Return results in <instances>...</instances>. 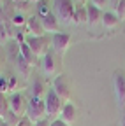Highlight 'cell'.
I'll use <instances>...</instances> for the list:
<instances>
[{"instance_id": "cell-1", "label": "cell", "mask_w": 125, "mask_h": 126, "mask_svg": "<svg viewBox=\"0 0 125 126\" xmlns=\"http://www.w3.org/2000/svg\"><path fill=\"white\" fill-rule=\"evenodd\" d=\"M32 124L42 121L48 117V110H46V103L42 98H30L28 100V109H26V116H25Z\"/></svg>"}, {"instance_id": "cell-2", "label": "cell", "mask_w": 125, "mask_h": 126, "mask_svg": "<svg viewBox=\"0 0 125 126\" xmlns=\"http://www.w3.org/2000/svg\"><path fill=\"white\" fill-rule=\"evenodd\" d=\"M42 70L48 77H56L62 74V56H58L53 49H50L42 58Z\"/></svg>"}, {"instance_id": "cell-3", "label": "cell", "mask_w": 125, "mask_h": 126, "mask_svg": "<svg viewBox=\"0 0 125 126\" xmlns=\"http://www.w3.org/2000/svg\"><path fill=\"white\" fill-rule=\"evenodd\" d=\"M74 2L72 0H53V14L60 23H71L74 16Z\"/></svg>"}, {"instance_id": "cell-4", "label": "cell", "mask_w": 125, "mask_h": 126, "mask_svg": "<svg viewBox=\"0 0 125 126\" xmlns=\"http://www.w3.org/2000/svg\"><path fill=\"white\" fill-rule=\"evenodd\" d=\"M44 103H46L48 116L53 117V119H58L60 117L62 109H64V105H65V102L62 100L53 89H48V93H46V96H44Z\"/></svg>"}, {"instance_id": "cell-5", "label": "cell", "mask_w": 125, "mask_h": 126, "mask_svg": "<svg viewBox=\"0 0 125 126\" xmlns=\"http://www.w3.org/2000/svg\"><path fill=\"white\" fill-rule=\"evenodd\" d=\"M51 89H53L65 103L71 102V94H72V91H71V81H69V77H67L65 74H60V75H56V77L53 79Z\"/></svg>"}, {"instance_id": "cell-6", "label": "cell", "mask_w": 125, "mask_h": 126, "mask_svg": "<svg viewBox=\"0 0 125 126\" xmlns=\"http://www.w3.org/2000/svg\"><path fill=\"white\" fill-rule=\"evenodd\" d=\"M28 44V47L32 49V53L35 54V58H44V54L51 49V39L48 37H26L25 40Z\"/></svg>"}, {"instance_id": "cell-7", "label": "cell", "mask_w": 125, "mask_h": 126, "mask_svg": "<svg viewBox=\"0 0 125 126\" xmlns=\"http://www.w3.org/2000/svg\"><path fill=\"white\" fill-rule=\"evenodd\" d=\"M72 44V35L71 33H65V32H60V33H55L51 37V49L58 54V56H64L69 47Z\"/></svg>"}, {"instance_id": "cell-8", "label": "cell", "mask_w": 125, "mask_h": 126, "mask_svg": "<svg viewBox=\"0 0 125 126\" xmlns=\"http://www.w3.org/2000/svg\"><path fill=\"white\" fill-rule=\"evenodd\" d=\"M9 109L12 114H16L18 117L26 116V109H28V100L23 93H14L9 98Z\"/></svg>"}, {"instance_id": "cell-9", "label": "cell", "mask_w": 125, "mask_h": 126, "mask_svg": "<svg viewBox=\"0 0 125 126\" xmlns=\"http://www.w3.org/2000/svg\"><path fill=\"white\" fill-rule=\"evenodd\" d=\"M26 32L28 35L26 37H44L46 32L42 28V23H41V18L35 14V16H30V18H26Z\"/></svg>"}, {"instance_id": "cell-10", "label": "cell", "mask_w": 125, "mask_h": 126, "mask_svg": "<svg viewBox=\"0 0 125 126\" xmlns=\"http://www.w3.org/2000/svg\"><path fill=\"white\" fill-rule=\"evenodd\" d=\"M113 89H115V96L120 105H125V75L120 72H115L113 75Z\"/></svg>"}, {"instance_id": "cell-11", "label": "cell", "mask_w": 125, "mask_h": 126, "mask_svg": "<svg viewBox=\"0 0 125 126\" xmlns=\"http://www.w3.org/2000/svg\"><path fill=\"white\" fill-rule=\"evenodd\" d=\"M39 18H41V16H39ZM41 23H42V28H44V32H46V33H60V21H58V18H56V16L53 14V12H50V14H46V16H42V18H41Z\"/></svg>"}, {"instance_id": "cell-12", "label": "cell", "mask_w": 125, "mask_h": 126, "mask_svg": "<svg viewBox=\"0 0 125 126\" xmlns=\"http://www.w3.org/2000/svg\"><path fill=\"white\" fill-rule=\"evenodd\" d=\"M58 119H60L62 123L72 126V124L76 123V119H77V107H76L72 102H67V103L64 105V109H62V114H60Z\"/></svg>"}, {"instance_id": "cell-13", "label": "cell", "mask_w": 125, "mask_h": 126, "mask_svg": "<svg viewBox=\"0 0 125 126\" xmlns=\"http://www.w3.org/2000/svg\"><path fill=\"white\" fill-rule=\"evenodd\" d=\"M72 23L74 25H88V11H86V5H77L74 9Z\"/></svg>"}, {"instance_id": "cell-14", "label": "cell", "mask_w": 125, "mask_h": 126, "mask_svg": "<svg viewBox=\"0 0 125 126\" xmlns=\"http://www.w3.org/2000/svg\"><path fill=\"white\" fill-rule=\"evenodd\" d=\"M102 25L107 30H115L120 25V19H118V16L115 14V11H106L102 14Z\"/></svg>"}, {"instance_id": "cell-15", "label": "cell", "mask_w": 125, "mask_h": 126, "mask_svg": "<svg viewBox=\"0 0 125 126\" xmlns=\"http://www.w3.org/2000/svg\"><path fill=\"white\" fill-rule=\"evenodd\" d=\"M20 56L28 63L30 67H35V63H37V58H35V54L32 53V49L28 47V44L26 42H23V44H20Z\"/></svg>"}, {"instance_id": "cell-16", "label": "cell", "mask_w": 125, "mask_h": 126, "mask_svg": "<svg viewBox=\"0 0 125 126\" xmlns=\"http://www.w3.org/2000/svg\"><path fill=\"white\" fill-rule=\"evenodd\" d=\"M86 11H88V25L90 26H95V25H99V23H102V11L100 9H97V7H93L92 4L90 5H86Z\"/></svg>"}, {"instance_id": "cell-17", "label": "cell", "mask_w": 125, "mask_h": 126, "mask_svg": "<svg viewBox=\"0 0 125 126\" xmlns=\"http://www.w3.org/2000/svg\"><path fill=\"white\" fill-rule=\"evenodd\" d=\"M46 93H48V88H46L44 81H41V79H35L34 84H32V98H42V100H44Z\"/></svg>"}, {"instance_id": "cell-18", "label": "cell", "mask_w": 125, "mask_h": 126, "mask_svg": "<svg viewBox=\"0 0 125 126\" xmlns=\"http://www.w3.org/2000/svg\"><path fill=\"white\" fill-rule=\"evenodd\" d=\"M9 98L5 96L4 93H0V119H2L7 112H9Z\"/></svg>"}, {"instance_id": "cell-19", "label": "cell", "mask_w": 125, "mask_h": 126, "mask_svg": "<svg viewBox=\"0 0 125 126\" xmlns=\"http://www.w3.org/2000/svg\"><path fill=\"white\" fill-rule=\"evenodd\" d=\"M11 23L16 26V28H23V26H26V18H25L21 12H16V14L11 18Z\"/></svg>"}, {"instance_id": "cell-20", "label": "cell", "mask_w": 125, "mask_h": 126, "mask_svg": "<svg viewBox=\"0 0 125 126\" xmlns=\"http://www.w3.org/2000/svg\"><path fill=\"white\" fill-rule=\"evenodd\" d=\"M20 119H21V117H18L16 114H12L11 110H9V112H7V114H5V116L2 117V121H4L5 124H9V126H18Z\"/></svg>"}, {"instance_id": "cell-21", "label": "cell", "mask_w": 125, "mask_h": 126, "mask_svg": "<svg viewBox=\"0 0 125 126\" xmlns=\"http://www.w3.org/2000/svg\"><path fill=\"white\" fill-rule=\"evenodd\" d=\"M115 14L118 16V19L123 21L125 19V0H118L115 5Z\"/></svg>"}, {"instance_id": "cell-22", "label": "cell", "mask_w": 125, "mask_h": 126, "mask_svg": "<svg viewBox=\"0 0 125 126\" xmlns=\"http://www.w3.org/2000/svg\"><path fill=\"white\" fill-rule=\"evenodd\" d=\"M18 68H20V72H23V75H28L30 70H32V67H30L21 56H18Z\"/></svg>"}, {"instance_id": "cell-23", "label": "cell", "mask_w": 125, "mask_h": 126, "mask_svg": "<svg viewBox=\"0 0 125 126\" xmlns=\"http://www.w3.org/2000/svg\"><path fill=\"white\" fill-rule=\"evenodd\" d=\"M109 4H111V0H92V5L97 7V9H100L102 12H106V7Z\"/></svg>"}, {"instance_id": "cell-24", "label": "cell", "mask_w": 125, "mask_h": 126, "mask_svg": "<svg viewBox=\"0 0 125 126\" xmlns=\"http://www.w3.org/2000/svg\"><path fill=\"white\" fill-rule=\"evenodd\" d=\"M16 84H18V79L14 77V75H11V77H7V86H9V93L11 91H14L16 89Z\"/></svg>"}, {"instance_id": "cell-25", "label": "cell", "mask_w": 125, "mask_h": 126, "mask_svg": "<svg viewBox=\"0 0 125 126\" xmlns=\"http://www.w3.org/2000/svg\"><path fill=\"white\" fill-rule=\"evenodd\" d=\"M14 39L18 40V44H23V42L26 40V37H25V32H23L21 28H18V32H16V35H14Z\"/></svg>"}, {"instance_id": "cell-26", "label": "cell", "mask_w": 125, "mask_h": 126, "mask_svg": "<svg viewBox=\"0 0 125 126\" xmlns=\"http://www.w3.org/2000/svg\"><path fill=\"white\" fill-rule=\"evenodd\" d=\"M51 121H53V119H48V117H46V119H42V121L35 123L34 126H51Z\"/></svg>"}, {"instance_id": "cell-27", "label": "cell", "mask_w": 125, "mask_h": 126, "mask_svg": "<svg viewBox=\"0 0 125 126\" xmlns=\"http://www.w3.org/2000/svg\"><path fill=\"white\" fill-rule=\"evenodd\" d=\"M18 126H34V124L30 123L26 117H21V119H20V123H18Z\"/></svg>"}, {"instance_id": "cell-28", "label": "cell", "mask_w": 125, "mask_h": 126, "mask_svg": "<svg viewBox=\"0 0 125 126\" xmlns=\"http://www.w3.org/2000/svg\"><path fill=\"white\" fill-rule=\"evenodd\" d=\"M51 126H69V124H65V123H62L60 119H53V121H51Z\"/></svg>"}, {"instance_id": "cell-29", "label": "cell", "mask_w": 125, "mask_h": 126, "mask_svg": "<svg viewBox=\"0 0 125 126\" xmlns=\"http://www.w3.org/2000/svg\"><path fill=\"white\" fill-rule=\"evenodd\" d=\"M74 4H77V5H86L88 4V0H72Z\"/></svg>"}, {"instance_id": "cell-30", "label": "cell", "mask_w": 125, "mask_h": 126, "mask_svg": "<svg viewBox=\"0 0 125 126\" xmlns=\"http://www.w3.org/2000/svg\"><path fill=\"white\" fill-rule=\"evenodd\" d=\"M14 4H23V2H28V0H12Z\"/></svg>"}, {"instance_id": "cell-31", "label": "cell", "mask_w": 125, "mask_h": 126, "mask_svg": "<svg viewBox=\"0 0 125 126\" xmlns=\"http://www.w3.org/2000/svg\"><path fill=\"white\" fill-rule=\"evenodd\" d=\"M30 4H39V2H42V0H28Z\"/></svg>"}, {"instance_id": "cell-32", "label": "cell", "mask_w": 125, "mask_h": 126, "mask_svg": "<svg viewBox=\"0 0 125 126\" xmlns=\"http://www.w3.org/2000/svg\"><path fill=\"white\" fill-rule=\"evenodd\" d=\"M120 126H125V116L122 117V121H120Z\"/></svg>"}, {"instance_id": "cell-33", "label": "cell", "mask_w": 125, "mask_h": 126, "mask_svg": "<svg viewBox=\"0 0 125 126\" xmlns=\"http://www.w3.org/2000/svg\"><path fill=\"white\" fill-rule=\"evenodd\" d=\"M0 126H9V124H5V123H4L2 119H0Z\"/></svg>"}, {"instance_id": "cell-34", "label": "cell", "mask_w": 125, "mask_h": 126, "mask_svg": "<svg viewBox=\"0 0 125 126\" xmlns=\"http://www.w3.org/2000/svg\"><path fill=\"white\" fill-rule=\"evenodd\" d=\"M0 75H2V61H0Z\"/></svg>"}, {"instance_id": "cell-35", "label": "cell", "mask_w": 125, "mask_h": 126, "mask_svg": "<svg viewBox=\"0 0 125 126\" xmlns=\"http://www.w3.org/2000/svg\"><path fill=\"white\" fill-rule=\"evenodd\" d=\"M0 4H2V0H0Z\"/></svg>"}]
</instances>
